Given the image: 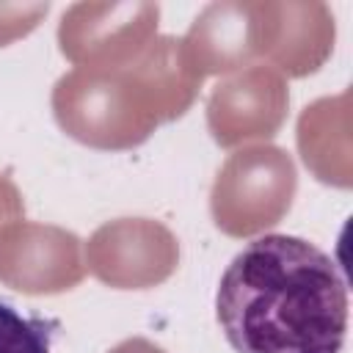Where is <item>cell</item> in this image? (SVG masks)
<instances>
[{
  "label": "cell",
  "instance_id": "obj_1",
  "mask_svg": "<svg viewBox=\"0 0 353 353\" xmlns=\"http://www.w3.org/2000/svg\"><path fill=\"white\" fill-rule=\"evenodd\" d=\"M215 317L237 353H342L347 281L314 243L262 234L226 265Z\"/></svg>",
  "mask_w": 353,
  "mask_h": 353
},
{
  "label": "cell",
  "instance_id": "obj_2",
  "mask_svg": "<svg viewBox=\"0 0 353 353\" xmlns=\"http://www.w3.org/2000/svg\"><path fill=\"white\" fill-rule=\"evenodd\" d=\"M0 353H50L47 325L0 303Z\"/></svg>",
  "mask_w": 353,
  "mask_h": 353
}]
</instances>
